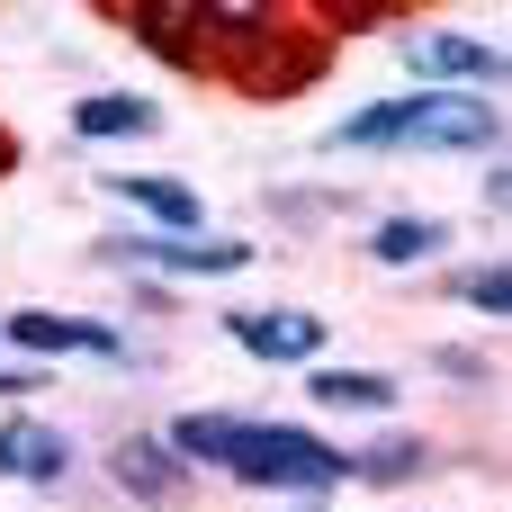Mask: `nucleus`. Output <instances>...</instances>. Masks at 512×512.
<instances>
[{"mask_svg": "<svg viewBox=\"0 0 512 512\" xmlns=\"http://www.w3.org/2000/svg\"><path fill=\"white\" fill-rule=\"evenodd\" d=\"M324 153H504V108L477 90H396L324 126Z\"/></svg>", "mask_w": 512, "mask_h": 512, "instance_id": "nucleus-1", "label": "nucleus"}, {"mask_svg": "<svg viewBox=\"0 0 512 512\" xmlns=\"http://www.w3.org/2000/svg\"><path fill=\"white\" fill-rule=\"evenodd\" d=\"M234 486L252 495H288V504H324L351 468H342V441H324L315 423H270V414H243L234 432V459H225Z\"/></svg>", "mask_w": 512, "mask_h": 512, "instance_id": "nucleus-2", "label": "nucleus"}, {"mask_svg": "<svg viewBox=\"0 0 512 512\" xmlns=\"http://www.w3.org/2000/svg\"><path fill=\"white\" fill-rule=\"evenodd\" d=\"M108 270H153V279H243L261 261V243L243 234H117L99 243Z\"/></svg>", "mask_w": 512, "mask_h": 512, "instance_id": "nucleus-3", "label": "nucleus"}, {"mask_svg": "<svg viewBox=\"0 0 512 512\" xmlns=\"http://www.w3.org/2000/svg\"><path fill=\"white\" fill-rule=\"evenodd\" d=\"M396 54L414 63V90H477V99H504V45L495 36H468V27H405Z\"/></svg>", "mask_w": 512, "mask_h": 512, "instance_id": "nucleus-4", "label": "nucleus"}, {"mask_svg": "<svg viewBox=\"0 0 512 512\" xmlns=\"http://www.w3.org/2000/svg\"><path fill=\"white\" fill-rule=\"evenodd\" d=\"M0 351L54 369V360H126V333L99 324V315H54V306H18L0 315Z\"/></svg>", "mask_w": 512, "mask_h": 512, "instance_id": "nucleus-5", "label": "nucleus"}, {"mask_svg": "<svg viewBox=\"0 0 512 512\" xmlns=\"http://www.w3.org/2000/svg\"><path fill=\"white\" fill-rule=\"evenodd\" d=\"M225 342L261 369H324L333 324L315 306H243V315H225Z\"/></svg>", "mask_w": 512, "mask_h": 512, "instance_id": "nucleus-6", "label": "nucleus"}, {"mask_svg": "<svg viewBox=\"0 0 512 512\" xmlns=\"http://www.w3.org/2000/svg\"><path fill=\"white\" fill-rule=\"evenodd\" d=\"M279 27H288V9H261V0H198V54H207V63H234L243 90H252L261 54L279 45Z\"/></svg>", "mask_w": 512, "mask_h": 512, "instance_id": "nucleus-7", "label": "nucleus"}, {"mask_svg": "<svg viewBox=\"0 0 512 512\" xmlns=\"http://www.w3.org/2000/svg\"><path fill=\"white\" fill-rule=\"evenodd\" d=\"M72 432L63 423H45V414H9L0 423V477L9 486H36V495H54L63 477H72Z\"/></svg>", "mask_w": 512, "mask_h": 512, "instance_id": "nucleus-8", "label": "nucleus"}, {"mask_svg": "<svg viewBox=\"0 0 512 512\" xmlns=\"http://www.w3.org/2000/svg\"><path fill=\"white\" fill-rule=\"evenodd\" d=\"M108 477H117V495L126 504H144V512H171V504H189V468L162 450V432H126L117 450H108Z\"/></svg>", "mask_w": 512, "mask_h": 512, "instance_id": "nucleus-9", "label": "nucleus"}, {"mask_svg": "<svg viewBox=\"0 0 512 512\" xmlns=\"http://www.w3.org/2000/svg\"><path fill=\"white\" fill-rule=\"evenodd\" d=\"M99 189H108L117 207H135L144 234H207V198H198L189 180H171V171H108Z\"/></svg>", "mask_w": 512, "mask_h": 512, "instance_id": "nucleus-10", "label": "nucleus"}, {"mask_svg": "<svg viewBox=\"0 0 512 512\" xmlns=\"http://www.w3.org/2000/svg\"><path fill=\"white\" fill-rule=\"evenodd\" d=\"M306 405H324V414H360V423H387L396 405H405V387L387 378V369H306Z\"/></svg>", "mask_w": 512, "mask_h": 512, "instance_id": "nucleus-11", "label": "nucleus"}, {"mask_svg": "<svg viewBox=\"0 0 512 512\" xmlns=\"http://www.w3.org/2000/svg\"><path fill=\"white\" fill-rule=\"evenodd\" d=\"M117 18H126V36H135V45H153L162 63H180V72H198V63H207V54H198V0H126Z\"/></svg>", "mask_w": 512, "mask_h": 512, "instance_id": "nucleus-12", "label": "nucleus"}, {"mask_svg": "<svg viewBox=\"0 0 512 512\" xmlns=\"http://www.w3.org/2000/svg\"><path fill=\"white\" fill-rule=\"evenodd\" d=\"M72 135L81 144H144V135H162V108L144 90H90V99H72Z\"/></svg>", "mask_w": 512, "mask_h": 512, "instance_id": "nucleus-13", "label": "nucleus"}, {"mask_svg": "<svg viewBox=\"0 0 512 512\" xmlns=\"http://www.w3.org/2000/svg\"><path fill=\"white\" fill-rule=\"evenodd\" d=\"M342 468H351L360 486H414V477L432 468V441H423V432H378V441L342 450Z\"/></svg>", "mask_w": 512, "mask_h": 512, "instance_id": "nucleus-14", "label": "nucleus"}, {"mask_svg": "<svg viewBox=\"0 0 512 512\" xmlns=\"http://www.w3.org/2000/svg\"><path fill=\"white\" fill-rule=\"evenodd\" d=\"M441 252H450V225L441 216H387V225H369V261L378 270H423Z\"/></svg>", "mask_w": 512, "mask_h": 512, "instance_id": "nucleus-15", "label": "nucleus"}, {"mask_svg": "<svg viewBox=\"0 0 512 512\" xmlns=\"http://www.w3.org/2000/svg\"><path fill=\"white\" fill-rule=\"evenodd\" d=\"M459 306L486 315V324H512V261L504 252H486L477 270H459Z\"/></svg>", "mask_w": 512, "mask_h": 512, "instance_id": "nucleus-16", "label": "nucleus"}, {"mask_svg": "<svg viewBox=\"0 0 512 512\" xmlns=\"http://www.w3.org/2000/svg\"><path fill=\"white\" fill-rule=\"evenodd\" d=\"M0 396H45V369H36V360H18V369H0Z\"/></svg>", "mask_w": 512, "mask_h": 512, "instance_id": "nucleus-17", "label": "nucleus"}, {"mask_svg": "<svg viewBox=\"0 0 512 512\" xmlns=\"http://www.w3.org/2000/svg\"><path fill=\"white\" fill-rule=\"evenodd\" d=\"M477 189H486V207H495V216H504V198H512V171H504V153H495V162H486V180H477Z\"/></svg>", "mask_w": 512, "mask_h": 512, "instance_id": "nucleus-18", "label": "nucleus"}, {"mask_svg": "<svg viewBox=\"0 0 512 512\" xmlns=\"http://www.w3.org/2000/svg\"><path fill=\"white\" fill-rule=\"evenodd\" d=\"M288 512H324V504H288Z\"/></svg>", "mask_w": 512, "mask_h": 512, "instance_id": "nucleus-19", "label": "nucleus"}]
</instances>
